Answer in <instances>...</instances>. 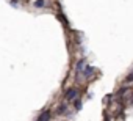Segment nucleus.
<instances>
[{"label":"nucleus","instance_id":"nucleus-4","mask_svg":"<svg viewBox=\"0 0 133 121\" xmlns=\"http://www.w3.org/2000/svg\"><path fill=\"white\" fill-rule=\"evenodd\" d=\"M35 7H36V8H44V7H45V0H36V2H35Z\"/></svg>","mask_w":133,"mask_h":121},{"label":"nucleus","instance_id":"nucleus-5","mask_svg":"<svg viewBox=\"0 0 133 121\" xmlns=\"http://www.w3.org/2000/svg\"><path fill=\"white\" fill-rule=\"evenodd\" d=\"M83 66H85V60H80L77 63V72H82L83 71Z\"/></svg>","mask_w":133,"mask_h":121},{"label":"nucleus","instance_id":"nucleus-7","mask_svg":"<svg viewBox=\"0 0 133 121\" xmlns=\"http://www.w3.org/2000/svg\"><path fill=\"white\" fill-rule=\"evenodd\" d=\"M66 107H68V105H66V104H61V105H59V108H58V113H64L66 110H68V108H66Z\"/></svg>","mask_w":133,"mask_h":121},{"label":"nucleus","instance_id":"nucleus-6","mask_svg":"<svg viewBox=\"0 0 133 121\" xmlns=\"http://www.w3.org/2000/svg\"><path fill=\"white\" fill-rule=\"evenodd\" d=\"M74 105H75V110H80L82 108V101L80 99H74Z\"/></svg>","mask_w":133,"mask_h":121},{"label":"nucleus","instance_id":"nucleus-3","mask_svg":"<svg viewBox=\"0 0 133 121\" xmlns=\"http://www.w3.org/2000/svg\"><path fill=\"white\" fill-rule=\"evenodd\" d=\"M82 72H83L85 77H91V76L94 74V68H92V66H85V69H83Z\"/></svg>","mask_w":133,"mask_h":121},{"label":"nucleus","instance_id":"nucleus-1","mask_svg":"<svg viewBox=\"0 0 133 121\" xmlns=\"http://www.w3.org/2000/svg\"><path fill=\"white\" fill-rule=\"evenodd\" d=\"M77 96H78V91L75 88H71L66 91V99L68 101H74V99H77Z\"/></svg>","mask_w":133,"mask_h":121},{"label":"nucleus","instance_id":"nucleus-8","mask_svg":"<svg viewBox=\"0 0 133 121\" xmlns=\"http://www.w3.org/2000/svg\"><path fill=\"white\" fill-rule=\"evenodd\" d=\"M131 80H133V72H131V74L127 77V82H131Z\"/></svg>","mask_w":133,"mask_h":121},{"label":"nucleus","instance_id":"nucleus-2","mask_svg":"<svg viewBox=\"0 0 133 121\" xmlns=\"http://www.w3.org/2000/svg\"><path fill=\"white\" fill-rule=\"evenodd\" d=\"M50 115H52L50 110H45V112H42V113L39 115V118H38L36 121H49V119H50Z\"/></svg>","mask_w":133,"mask_h":121}]
</instances>
